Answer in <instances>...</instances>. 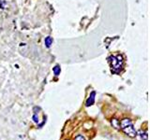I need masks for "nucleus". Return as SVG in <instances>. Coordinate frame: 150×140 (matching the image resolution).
<instances>
[{
	"mask_svg": "<svg viewBox=\"0 0 150 140\" xmlns=\"http://www.w3.org/2000/svg\"><path fill=\"white\" fill-rule=\"evenodd\" d=\"M108 62H109L112 72V73H119L124 65V59L123 56L120 54L117 55H111L110 57H108Z\"/></svg>",
	"mask_w": 150,
	"mask_h": 140,
	"instance_id": "1",
	"label": "nucleus"
},
{
	"mask_svg": "<svg viewBox=\"0 0 150 140\" xmlns=\"http://www.w3.org/2000/svg\"><path fill=\"white\" fill-rule=\"evenodd\" d=\"M119 124H120L121 130L123 131L127 135H129L130 137H135L136 135H137V132H136V130L134 128L132 121L129 119H123L119 123Z\"/></svg>",
	"mask_w": 150,
	"mask_h": 140,
	"instance_id": "2",
	"label": "nucleus"
},
{
	"mask_svg": "<svg viewBox=\"0 0 150 140\" xmlns=\"http://www.w3.org/2000/svg\"><path fill=\"white\" fill-rule=\"evenodd\" d=\"M95 96H96V92H92L90 93V95L87 98V100L86 102V106H90L92 105H94V103H95Z\"/></svg>",
	"mask_w": 150,
	"mask_h": 140,
	"instance_id": "3",
	"label": "nucleus"
},
{
	"mask_svg": "<svg viewBox=\"0 0 150 140\" xmlns=\"http://www.w3.org/2000/svg\"><path fill=\"white\" fill-rule=\"evenodd\" d=\"M53 37H51V36H47L45 37V39H44V44L46 46V48H50V47L52 46V44H53Z\"/></svg>",
	"mask_w": 150,
	"mask_h": 140,
	"instance_id": "4",
	"label": "nucleus"
},
{
	"mask_svg": "<svg viewBox=\"0 0 150 140\" xmlns=\"http://www.w3.org/2000/svg\"><path fill=\"white\" fill-rule=\"evenodd\" d=\"M53 72H54V74L55 75L56 77L59 76V75H60V72H61V68H60V65H59V64H56L55 66L53 68Z\"/></svg>",
	"mask_w": 150,
	"mask_h": 140,
	"instance_id": "5",
	"label": "nucleus"
},
{
	"mask_svg": "<svg viewBox=\"0 0 150 140\" xmlns=\"http://www.w3.org/2000/svg\"><path fill=\"white\" fill-rule=\"evenodd\" d=\"M139 134H140L141 138H143L144 140H147V133L146 132H143V131L141 130L139 132Z\"/></svg>",
	"mask_w": 150,
	"mask_h": 140,
	"instance_id": "6",
	"label": "nucleus"
},
{
	"mask_svg": "<svg viewBox=\"0 0 150 140\" xmlns=\"http://www.w3.org/2000/svg\"><path fill=\"white\" fill-rule=\"evenodd\" d=\"M33 120H34L36 123H39V116L37 115L36 112L34 113V115H33Z\"/></svg>",
	"mask_w": 150,
	"mask_h": 140,
	"instance_id": "7",
	"label": "nucleus"
},
{
	"mask_svg": "<svg viewBox=\"0 0 150 140\" xmlns=\"http://www.w3.org/2000/svg\"><path fill=\"white\" fill-rule=\"evenodd\" d=\"M74 140H86V139H84V137L83 136V135L79 134V135H77L76 137H75V139H74Z\"/></svg>",
	"mask_w": 150,
	"mask_h": 140,
	"instance_id": "8",
	"label": "nucleus"
}]
</instances>
